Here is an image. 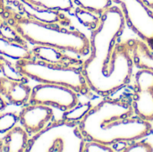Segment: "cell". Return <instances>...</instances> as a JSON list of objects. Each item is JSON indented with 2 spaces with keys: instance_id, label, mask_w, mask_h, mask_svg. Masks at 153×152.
<instances>
[{
  "instance_id": "cell-20",
  "label": "cell",
  "mask_w": 153,
  "mask_h": 152,
  "mask_svg": "<svg viewBox=\"0 0 153 152\" xmlns=\"http://www.w3.org/2000/svg\"><path fill=\"white\" fill-rule=\"evenodd\" d=\"M74 14L76 16V18L78 19V21L84 25L85 27L91 29V30H93L94 29H96L100 22V17H98L96 15V13H91L90 11L82 9L80 7H77L75 9Z\"/></svg>"
},
{
  "instance_id": "cell-9",
  "label": "cell",
  "mask_w": 153,
  "mask_h": 152,
  "mask_svg": "<svg viewBox=\"0 0 153 152\" xmlns=\"http://www.w3.org/2000/svg\"><path fill=\"white\" fill-rule=\"evenodd\" d=\"M6 4L17 11L19 13L25 17H29L39 22L59 24L62 26H68L71 24V21L60 11H53L43 9L33 5L32 4L25 0H5Z\"/></svg>"
},
{
  "instance_id": "cell-17",
  "label": "cell",
  "mask_w": 153,
  "mask_h": 152,
  "mask_svg": "<svg viewBox=\"0 0 153 152\" xmlns=\"http://www.w3.org/2000/svg\"><path fill=\"white\" fill-rule=\"evenodd\" d=\"M0 38L11 43H14L30 48L28 46L29 43L26 42L2 16H0Z\"/></svg>"
},
{
  "instance_id": "cell-18",
  "label": "cell",
  "mask_w": 153,
  "mask_h": 152,
  "mask_svg": "<svg viewBox=\"0 0 153 152\" xmlns=\"http://www.w3.org/2000/svg\"><path fill=\"white\" fill-rule=\"evenodd\" d=\"M78 7L97 14H102L112 6V0H72Z\"/></svg>"
},
{
  "instance_id": "cell-13",
  "label": "cell",
  "mask_w": 153,
  "mask_h": 152,
  "mask_svg": "<svg viewBox=\"0 0 153 152\" xmlns=\"http://www.w3.org/2000/svg\"><path fill=\"white\" fill-rule=\"evenodd\" d=\"M3 152L27 151L30 136L22 126H14L2 138Z\"/></svg>"
},
{
  "instance_id": "cell-14",
  "label": "cell",
  "mask_w": 153,
  "mask_h": 152,
  "mask_svg": "<svg viewBox=\"0 0 153 152\" xmlns=\"http://www.w3.org/2000/svg\"><path fill=\"white\" fill-rule=\"evenodd\" d=\"M0 55L15 60L20 58H32L30 48L11 43L2 38H0Z\"/></svg>"
},
{
  "instance_id": "cell-25",
  "label": "cell",
  "mask_w": 153,
  "mask_h": 152,
  "mask_svg": "<svg viewBox=\"0 0 153 152\" xmlns=\"http://www.w3.org/2000/svg\"><path fill=\"white\" fill-rule=\"evenodd\" d=\"M5 3H6L5 0H0V15L2 14V13L4 12V10L6 6Z\"/></svg>"
},
{
  "instance_id": "cell-11",
  "label": "cell",
  "mask_w": 153,
  "mask_h": 152,
  "mask_svg": "<svg viewBox=\"0 0 153 152\" xmlns=\"http://www.w3.org/2000/svg\"><path fill=\"white\" fill-rule=\"evenodd\" d=\"M30 52L32 58L51 64L67 66H77L81 64L79 59L68 55L67 52L52 47L33 46V47L30 48Z\"/></svg>"
},
{
  "instance_id": "cell-15",
  "label": "cell",
  "mask_w": 153,
  "mask_h": 152,
  "mask_svg": "<svg viewBox=\"0 0 153 152\" xmlns=\"http://www.w3.org/2000/svg\"><path fill=\"white\" fill-rule=\"evenodd\" d=\"M0 72L3 76L6 77L9 80L29 83V78H27L24 74H22L10 60L6 58V56L0 55Z\"/></svg>"
},
{
  "instance_id": "cell-16",
  "label": "cell",
  "mask_w": 153,
  "mask_h": 152,
  "mask_svg": "<svg viewBox=\"0 0 153 152\" xmlns=\"http://www.w3.org/2000/svg\"><path fill=\"white\" fill-rule=\"evenodd\" d=\"M35 6L60 12H71L74 10V2L72 0H25Z\"/></svg>"
},
{
  "instance_id": "cell-24",
  "label": "cell",
  "mask_w": 153,
  "mask_h": 152,
  "mask_svg": "<svg viewBox=\"0 0 153 152\" xmlns=\"http://www.w3.org/2000/svg\"><path fill=\"white\" fill-rule=\"evenodd\" d=\"M8 101L3 97V96H1L0 95V111H2V110H4L7 106H8Z\"/></svg>"
},
{
  "instance_id": "cell-26",
  "label": "cell",
  "mask_w": 153,
  "mask_h": 152,
  "mask_svg": "<svg viewBox=\"0 0 153 152\" xmlns=\"http://www.w3.org/2000/svg\"><path fill=\"white\" fill-rule=\"evenodd\" d=\"M144 4L151 9H153V0H143Z\"/></svg>"
},
{
  "instance_id": "cell-8",
  "label": "cell",
  "mask_w": 153,
  "mask_h": 152,
  "mask_svg": "<svg viewBox=\"0 0 153 152\" xmlns=\"http://www.w3.org/2000/svg\"><path fill=\"white\" fill-rule=\"evenodd\" d=\"M54 119V112L50 107L38 104L25 105L19 114V123L33 138L46 130Z\"/></svg>"
},
{
  "instance_id": "cell-7",
  "label": "cell",
  "mask_w": 153,
  "mask_h": 152,
  "mask_svg": "<svg viewBox=\"0 0 153 152\" xmlns=\"http://www.w3.org/2000/svg\"><path fill=\"white\" fill-rule=\"evenodd\" d=\"M132 106L137 116L153 121V72L139 70L135 75V88Z\"/></svg>"
},
{
  "instance_id": "cell-3",
  "label": "cell",
  "mask_w": 153,
  "mask_h": 152,
  "mask_svg": "<svg viewBox=\"0 0 153 152\" xmlns=\"http://www.w3.org/2000/svg\"><path fill=\"white\" fill-rule=\"evenodd\" d=\"M0 16L32 46L52 47L77 56L91 52L90 39L79 30L25 17L10 5L5 6Z\"/></svg>"
},
{
  "instance_id": "cell-22",
  "label": "cell",
  "mask_w": 153,
  "mask_h": 152,
  "mask_svg": "<svg viewBox=\"0 0 153 152\" xmlns=\"http://www.w3.org/2000/svg\"><path fill=\"white\" fill-rule=\"evenodd\" d=\"M116 151L111 146L97 142H85L82 152H114Z\"/></svg>"
},
{
  "instance_id": "cell-12",
  "label": "cell",
  "mask_w": 153,
  "mask_h": 152,
  "mask_svg": "<svg viewBox=\"0 0 153 152\" xmlns=\"http://www.w3.org/2000/svg\"><path fill=\"white\" fill-rule=\"evenodd\" d=\"M130 52L133 64L140 70L153 72V53L143 40L130 39Z\"/></svg>"
},
{
  "instance_id": "cell-4",
  "label": "cell",
  "mask_w": 153,
  "mask_h": 152,
  "mask_svg": "<svg viewBox=\"0 0 153 152\" xmlns=\"http://www.w3.org/2000/svg\"><path fill=\"white\" fill-rule=\"evenodd\" d=\"M16 68L27 78L39 83L67 87L78 94L88 95L91 89L77 66L48 63L34 58H20L14 63Z\"/></svg>"
},
{
  "instance_id": "cell-19",
  "label": "cell",
  "mask_w": 153,
  "mask_h": 152,
  "mask_svg": "<svg viewBox=\"0 0 153 152\" xmlns=\"http://www.w3.org/2000/svg\"><path fill=\"white\" fill-rule=\"evenodd\" d=\"M92 108L91 103H84L82 105H77L68 111H65L63 115L61 122L64 123H79L86 114Z\"/></svg>"
},
{
  "instance_id": "cell-23",
  "label": "cell",
  "mask_w": 153,
  "mask_h": 152,
  "mask_svg": "<svg viewBox=\"0 0 153 152\" xmlns=\"http://www.w3.org/2000/svg\"><path fill=\"white\" fill-rule=\"evenodd\" d=\"M125 152H152L153 146L148 142H138L123 150Z\"/></svg>"
},
{
  "instance_id": "cell-5",
  "label": "cell",
  "mask_w": 153,
  "mask_h": 152,
  "mask_svg": "<svg viewBox=\"0 0 153 152\" xmlns=\"http://www.w3.org/2000/svg\"><path fill=\"white\" fill-rule=\"evenodd\" d=\"M120 4L126 23L153 48V13L143 0H112Z\"/></svg>"
},
{
  "instance_id": "cell-6",
  "label": "cell",
  "mask_w": 153,
  "mask_h": 152,
  "mask_svg": "<svg viewBox=\"0 0 153 152\" xmlns=\"http://www.w3.org/2000/svg\"><path fill=\"white\" fill-rule=\"evenodd\" d=\"M29 104L53 107L65 112L79 104V98L78 93L67 87L40 83L31 89Z\"/></svg>"
},
{
  "instance_id": "cell-10",
  "label": "cell",
  "mask_w": 153,
  "mask_h": 152,
  "mask_svg": "<svg viewBox=\"0 0 153 152\" xmlns=\"http://www.w3.org/2000/svg\"><path fill=\"white\" fill-rule=\"evenodd\" d=\"M31 88L28 83L15 82L0 76V95L3 96L9 104L21 107L29 103Z\"/></svg>"
},
{
  "instance_id": "cell-1",
  "label": "cell",
  "mask_w": 153,
  "mask_h": 152,
  "mask_svg": "<svg viewBox=\"0 0 153 152\" xmlns=\"http://www.w3.org/2000/svg\"><path fill=\"white\" fill-rule=\"evenodd\" d=\"M126 25L122 10L110 6L100 15L99 26L91 31V55L81 66L91 89L106 97L127 85L134 64L129 42L117 43Z\"/></svg>"
},
{
  "instance_id": "cell-21",
  "label": "cell",
  "mask_w": 153,
  "mask_h": 152,
  "mask_svg": "<svg viewBox=\"0 0 153 152\" xmlns=\"http://www.w3.org/2000/svg\"><path fill=\"white\" fill-rule=\"evenodd\" d=\"M19 122V115L13 112H1L0 111V134H4Z\"/></svg>"
},
{
  "instance_id": "cell-2",
  "label": "cell",
  "mask_w": 153,
  "mask_h": 152,
  "mask_svg": "<svg viewBox=\"0 0 153 152\" xmlns=\"http://www.w3.org/2000/svg\"><path fill=\"white\" fill-rule=\"evenodd\" d=\"M78 129L86 142L112 146L143 139L152 133V125L135 115L131 103L106 99L91 108L78 123Z\"/></svg>"
}]
</instances>
